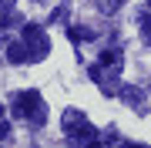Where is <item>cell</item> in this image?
I'll return each instance as SVG.
<instances>
[{
    "instance_id": "1",
    "label": "cell",
    "mask_w": 151,
    "mask_h": 148,
    "mask_svg": "<svg viewBox=\"0 0 151 148\" xmlns=\"http://www.w3.org/2000/svg\"><path fill=\"white\" fill-rule=\"evenodd\" d=\"M60 125H64V135H67L70 145H91V142H97V131L87 125L84 111H77V108H67L64 118H60Z\"/></svg>"
},
{
    "instance_id": "2",
    "label": "cell",
    "mask_w": 151,
    "mask_h": 148,
    "mask_svg": "<svg viewBox=\"0 0 151 148\" xmlns=\"http://www.w3.org/2000/svg\"><path fill=\"white\" fill-rule=\"evenodd\" d=\"M14 115L17 118H27L30 125H44L47 121V104L37 91H20L14 98Z\"/></svg>"
},
{
    "instance_id": "3",
    "label": "cell",
    "mask_w": 151,
    "mask_h": 148,
    "mask_svg": "<svg viewBox=\"0 0 151 148\" xmlns=\"http://www.w3.org/2000/svg\"><path fill=\"white\" fill-rule=\"evenodd\" d=\"M20 37L27 40V47H30V54H34V61H44L50 54V37L44 34L37 24H24V30H20Z\"/></svg>"
},
{
    "instance_id": "4",
    "label": "cell",
    "mask_w": 151,
    "mask_h": 148,
    "mask_svg": "<svg viewBox=\"0 0 151 148\" xmlns=\"http://www.w3.org/2000/svg\"><path fill=\"white\" fill-rule=\"evenodd\" d=\"M7 61H10V64H24V61H34L30 47H27V40H17V44H10V47H7Z\"/></svg>"
},
{
    "instance_id": "5",
    "label": "cell",
    "mask_w": 151,
    "mask_h": 148,
    "mask_svg": "<svg viewBox=\"0 0 151 148\" xmlns=\"http://www.w3.org/2000/svg\"><path fill=\"white\" fill-rule=\"evenodd\" d=\"M121 4H124V0H97V10H101V14H118L121 10Z\"/></svg>"
},
{
    "instance_id": "6",
    "label": "cell",
    "mask_w": 151,
    "mask_h": 148,
    "mask_svg": "<svg viewBox=\"0 0 151 148\" xmlns=\"http://www.w3.org/2000/svg\"><path fill=\"white\" fill-rule=\"evenodd\" d=\"M101 64H108V67H121V51H104V54H101Z\"/></svg>"
},
{
    "instance_id": "7",
    "label": "cell",
    "mask_w": 151,
    "mask_h": 148,
    "mask_svg": "<svg viewBox=\"0 0 151 148\" xmlns=\"http://www.w3.org/2000/svg\"><path fill=\"white\" fill-rule=\"evenodd\" d=\"M121 98L138 108V104H141V91H138V88H121Z\"/></svg>"
},
{
    "instance_id": "8",
    "label": "cell",
    "mask_w": 151,
    "mask_h": 148,
    "mask_svg": "<svg viewBox=\"0 0 151 148\" xmlns=\"http://www.w3.org/2000/svg\"><path fill=\"white\" fill-rule=\"evenodd\" d=\"M67 34H70L74 40H91V37H94V30H81V27H67Z\"/></svg>"
},
{
    "instance_id": "9",
    "label": "cell",
    "mask_w": 151,
    "mask_h": 148,
    "mask_svg": "<svg viewBox=\"0 0 151 148\" xmlns=\"http://www.w3.org/2000/svg\"><path fill=\"white\" fill-rule=\"evenodd\" d=\"M10 10H14V0H0V17L10 14Z\"/></svg>"
},
{
    "instance_id": "10",
    "label": "cell",
    "mask_w": 151,
    "mask_h": 148,
    "mask_svg": "<svg viewBox=\"0 0 151 148\" xmlns=\"http://www.w3.org/2000/svg\"><path fill=\"white\" fill-rule=\"evenodd\" d=\"M7 135H10V125H7V121H0V142H4Z\"/></svg>"
}]
</instances>
